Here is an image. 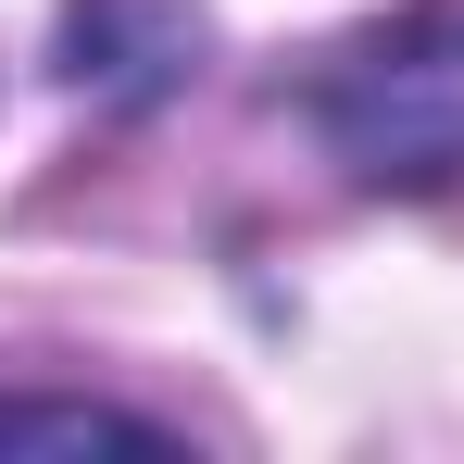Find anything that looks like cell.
Masks as SVG:
<instances>
[{"label":"cell","mask_w":464,"mask_h":464,"mask_svg":"<svg viewBox=\"0 0 464 464\" xmlns=\"http://www.w3.org/2000/svg\"><path fill=\"white\" fill-rule=\"evenodd\" d=\"M326 151L364 188H452L464 176V13H414L389 38H352L314 88Z\"/></svg>","instance_id":"cell-1"},{"label":"cell","mask_w":464,"mask_h":464,"mask_svg":"<svg viewBox=\"0 0 464 464\" xmlns=\"http://www.w3.org/2000/svg\"><path fill=\"white\" fill-rule=\"evenodd\" d=\"M0 452H176L151 414H113V401H38V389H0Z\"/></svg>","instance_id":"cell-2"}]
</instances>
